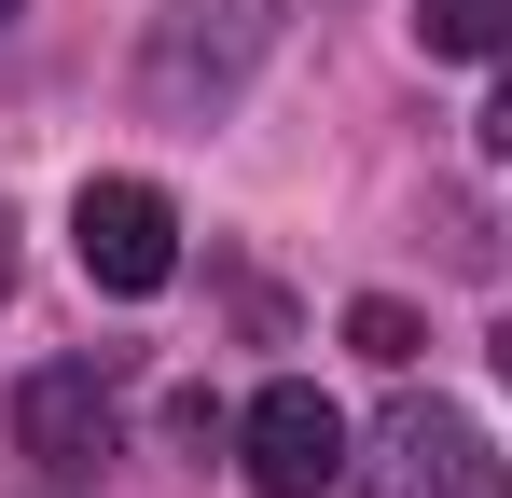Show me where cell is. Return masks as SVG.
Returning <instances> with one entry per match:
<instances>
[{"instance_id":"obj_7","label":"cell","mask_w":512,"mask_h":498,"mask_svg":"<svg viewBox=\"0 0 512 498\" xmlns=\"http://www.w3.org/2000/svg\"><path fill=\"white\" fill-rule=\"evenodd\" d=\"M346 346H360L374 374H402V360H416L429 332H416V305H388V291H360V305H346Z\"/></svg>"},{"instance_id":"obj_1","label":"cell","mask_w":512,"mask_h":498,"mask_svg":"<svg viewBox=\"0 0 512 498\" xmlns=\"http://www.w3.org/2000/svg\"><path fill=\"white\" fill-rule=\"evenodd\" d=\"M263 56H277V0H167L153 42H139V97L180 111V125H208V111H236V83Z\"/></svg>"},{"instance_id":"obj_10","label":"cell","mask_w":512,"mask_h":498,"mask_svg":"<svg viewBox=\"0 0 512 498\" xmlns=\"http://www.w3.org/2000/svg\"><path fill=\"white\" fill-rule=\"evenodd\" d=\"M499 374H512V332H499Z\"/></svg>"},{"instance_id":"obj_8","label":"cell","mask_w":512,"mask_h":498,"mask_svg":"<svg viewBox=\"0 0 512 498\" xmlns=\"http://www.w3.org/2000/svg\"><path fill=\"white\" fill-rule=\"evenodd\" d=\"M485 139H499V153H512V83H499V111H485Z\"/></svg>"},{"instance_id":"obj_6","label":"cell","mask_w":512,"mask_h":498,"mask_svg":"<svg viewBox=\"0 0 512 498\" xmlns=\"http://www.w3.org/2000/svg\"><path fill=\"white\" fill-rule=\"evenodd\" d=\"M416 42H429V56H499L512 0H416Z\"/></svg>"},{"instance_id":"obj_9","label":"cell","mask_w":512,"mask_h":498,"mask_svg":"<svg viewBox=\"0 0 512 498\" xmlns=\"http://www.w3.org/2000/svg\"><path fill=\"white\" fill-rule=\"evenodd\" d=\"M14 14H28V0H0V28H14Z\"/></svg>"},{"instance_id":"obj_2","label":"cell","mask_w":512,"mask_h":498,"mask_svg":"<svg viewBox=\"0 0 512 498\" xmlns=\"http://www.w3.org/2000/svg\"><path fill=\"white\" fill-rule=\"evenodd\" d=\"M374 498H512V471H499V443L457 402H388V429H374Z\"/></svg>"},{"instance_id":"obj_4","label":"cell","mask_w":512,"mask_h":498,"mask_svg":"<svg viewBox=\"0 0 512 498\" xmlns=\"http://www.w3.org/2000/svg\"><path fill=\"white\" fill-rule=\"evenodd\" d=\"M111 388H97V360H42L28 388H14V457L42 471V485H97L111 471Z\"/></svg>"},{"instance_id":"obj_3","label":"cell","mask_w":512,"mask_h":498,"mask_svg":"<svg viewBox=\"0 0 512 498\" xmlns=\"http://www.w3.org/2000/svg\"><path fill=\"white\" fill-rule=\"evenodd\" d=\"M70 249H84L97 291L139 305V291H167V277H180V208L153 194V180H84V194H70Z\"/></svg>"},{"instance_id":"obj_5","label":"cell","mask_w":512,"mask_h":498,"mask_svg":"<svg viewBox=\"0 0 512 498\" xmlns=\"http://www.w3.org/2000/svg\"><path fill=\"white\" fill-rule=\"evenodd\" d=\"M236 443H250L236 471H250L263 498H319V485H333V471H346V415L319 402L305 374H291V388H263V402H250V429H236Z\"/></svg>"}]
</instances>
